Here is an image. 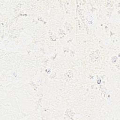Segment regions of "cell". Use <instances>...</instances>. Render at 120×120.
<instances>
[{"label": "cell", "mask_w": 120, "mask_h": 120, "mask_svg": "<svg viewBox=\"0 0 120 120\" xmlns=\"http://www.w3.org/2000/svg\"><path fill=\"white\" fill-rule=\"evenodd\" d=\"M86 22L87 24L90 26H92L95 22L94 16L91 13H89V14H87L86 17Z\"/></svg>", "instance_id": "6da1fadb"}]
</instances>
